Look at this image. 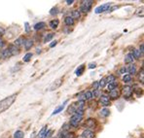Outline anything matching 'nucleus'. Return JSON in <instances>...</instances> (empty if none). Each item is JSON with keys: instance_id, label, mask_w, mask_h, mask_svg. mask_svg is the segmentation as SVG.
Here are the masks:
<instances>
[{"instance_id": "f257e3e1", "label": "nucleus", "mask_w": 144, "mask_h": 138, "mask_svg": "<svg viewBox=\"0 0 144 138\" xmlns=\"http://www.w3.org/2000/svg\"><path fill=\"white\" fill-rule=\"evenodd\" d=\"M16 98H17V94H12V95H9L4 99L0 100V113H3L4 111L8 110L13 105V103L16 101Z\"/></svg>"}, {"instance_id": "f03ea898", "label": "nucleus", "mask_w": 144, "mask_h": 138, "mask_svg": "<svg viewBox=\"0 0 144 138\" xmlns=\"http://www.w3.org/2000/svg\"><path fill=\"white\" fill-rule=\"evenodd\" d=\"M82 120H83V116H80V115L74 114V115H72V117L70 118L69 125L76 127V126H78L79 124L82 122Z\"/></svg>"}, {"instance_id": "7ed1b4c3", "label": "nucleus", "mask_w": 144, "mask_h": 138, "mask_svg": "<svg viewBox=\"0 0 144 138\" xmlns=\"http://www.w3.org/2000/svg\"><path fill=\"white\" fill-rule=\"evenodd\" d=\"M92 3H94V2L91 1V0L83 1V2H82V5H81V12H83V13H88V12H90L91 9H92Z\"/></svg>"}, {"instance_id": "20e7f679", "label": "nucleus", "mask_w": 144, "mask_h": 138, "mask_svg": "<svg viewBox=\"0 0 144 138\" xmlns=\"http://www.w3.org/2000/svg\"><path fill=\"white\" fill-rule=\"evenodd\" d=\"M62 82H63V81H62V78H58L57 80H55L52 84L50 85V87H49V90H50V91H53V90H56V89H57L58 88H61V85H62Z\"/></svg>"}, {"instance_id": "39448f33", "label": "nucleus", "mask_w": 144, "mask_h": 138, "mask_svg": "<svg viewBox=\"0 0 144 138\" xmlns=\"http://www.w3.org/2000/svg\"><path fill=\"white\" fill-rule=\"evenodd\" d=\"M132 93H133V89L131 86H125L122 89V94L125 98H130L132 95Z\"/></svg>"}, {"instance_id": "423d86ee", "label": "nucleus", "mask_w": 144, "mask_h": 138, "mask_svg": "<svg viewBox=\"0 0 144 138\" xmlns=\"http://www.w3.org/2000/svg\"><path fill=\"white\" fill-rule=\"evenodd\" d=\"M110 6H111V3H105V4L98 6L97 8H96L95 12H96V14H101L103 13V12H107L109 10Z\"/></svg>"}, {"instance_id": "0eeeda50", "label": "nucleus", "mask_w": 144, "mask_h": 138, "mask_svg": "<svg viewBox=\"0 0 144 138\" xmlns=\"http://www.w3.org/2000/svg\"><path fill=\"white\" fill-rule=\"evenodd\" d=\"M99 100H100V103L102 104V106L108 107V106H110V105H111L109 96H107V95H105V94L99 95Z\"/></svg>"}, {"instance_id": "6e6552de", "label": "nucleus", "mask_w": 144, "mask_h": 138, "mask_svg": "<svg viewBox=\"0 0 144 138\" xmlns=\"http://www.w3.org/2000/svg\"><path fill=\"white\" fill-rule=\"evenodd\" d=\"M120 95H121V93L117 88L109 91V98H111V99H118L120 97Z\"/></svg>"}, {"instance_id": "1a4fd4ad", "label": "nucleus", "mask_w": 144, "mask_h": 138, "mask_svg": "<svg viewBox=\"0 0 144 138\" xmlns=\"http://www.w3.org/2000/svg\"><path fill=\"white\" fill-rule=\"evenodd\" d=\"M81 136H82V138H95V133H94V131L90 130V129H86L82 132Z\"/></svg>"}, {"instance_id": "9d476101", "label": "nucleus", "mask_w": 144, "mask_h": 138, "mask_svg": "<svg viewBox=\"0 0 144 138\" xmlns=\"http://www.w3.org/2000/svg\"><path fill=\"white\" fill-rule=\"evenodd\" d=\"M23 44H24V39H23L22 37H20V38H18V39L15 40L13 45L14 46H16L18 49H20L22 46H23Z\"/></svg>"}, {"instance_id": "9b49d317", "label": "nucleus", "mask_w": 144, "mask_h": 138, "mask_svg": "<svg viewBox=\"0 0 144 138\" xmlns=\"http://www.w3.org/2000/svg\"><path fill=\"white\" fill-rule=\"evenodd\" d=\"M96 120H94V119H88L86 121V126L89 127V128H95L96 127Z\"/></svg>"}, {"instance_id": "f8f14e48", "label": "nucleus", "mask_w": 144, "mask_h": 138, "mask_svg": "<svg viewBox=\"0 0 144 138\" xmlns=\"http://www.w3.org/2000/svg\"><path fill=\"white\" fill-rule=\"evenodd\" d=\"M74 137V134L72 132H69V131H64L62 130V133H61L60 135V138H73Z\"/></svg>"}, {"instance_id": "ddd939ff", "label": "nucleus", "mask_w": 144, "mask_h": 138, "mask_svg": "<svg viewBox=\"0 0 144 138\" xmlns=\"http://www.w3.org/2000/svg\"><path fill=\"white\" fill-rule=\"evenodd\" d=\"M133 60H134V58H133V56H132V53H128L127 56L125 57V63H132L133 62Z\"/></svg>"}, {"instance_id": "4468645a", "label": "nucleus", "mask_w": 144, "mask_h": 138, "mask_svg": "<svg viewBox=\"0 0 144 138\" xmlns=\"http://www.w3.org/2000/svg\"><path fill=\"white\" fill-rule=\"evenodd\" d=\"M23 46H24L26 50H29L33 46V41L31 40V39H24V44H23Z\"/></svg>"}, {"instance_id": "2eb2a0df", "label": "nucleus", "mask_w": 144, "mask_h": 138, "mask_svg": "<svg viewBox=\"0 0 144 138\" xmlns=\"http://www.w3.org/2000/svg\"><path fill=\"white\" fill-rule=\"evenodd\" d=\"M1 57H2L3 58H9L10 57H12V53H11V52H10V50L7 48V49H5L4 51H2Z\"/></svg>"}, {"instance_id": "dca6fc26", "label": "nucleus", "mask_w": 144, "mask_h": 138, "mask_svg": "<svg viewBox=\"0 0 144 138\" xmlns=\"http://www.w3.org/2000/svg\"><path fill=\"white\" fill-rule=\"evenodd\" d=\"M58 24H60V21H58V20H53V21H51L50 23H49V25H50V27H51L52 29L57 28Z\"/></svg>"}, {"instance_id": "f3484780", "label": "nucleus", "mask_w": 144, "mask_h": 138, "mask_svg": "<svg viewBox=\"0 0 144 138\" xmlns=\"http://www.w3.org/2000/svg\"><path fill=\"white\" fill-rule=\"evenodd\" d=\"M8 49L10 50L12 56H15V54H18V53H19V49H18L16 46H14V45H10L8 47Z\"/></svg>"}, {"instance_id": "a211bd4d", "label": "nucleus", "mask_w": 144, "mask_h": 138, "mask_svg": "<svg viewBox=\"0 0 144 138\" xmlns=\"http://www.w3.org/2000/svg\"><path fill=\"white\" fill-rule=\"evenodd\" d=\"M127 71H129V75H134L136 73V66L134 64H132L131 66H129V68L127 69Z\"/></svg>"}, {"instance_id": "6ab92c4d", "label": "nucleus", "mask_w": 144, "mask_h": 138, "mask_svg": "<svg viewBox=\"0 0 144 138\" xmlns=\"http://www.w3.org/2000/svg\"><path fill=\"white\" fill-rule=\"evenodd\" d=\"M84 71H85V65L84 64H82V65H80V66L76 69V71H75V74L77 76H81L82 74L84 73Z\"/></svg>"}, {"instance_id": "aec40b11", "label": "nucleus", "mask_w": 144, "mask_h": 138, "mask_svg": "<svg viewBox=\"0 0 144 138\" xmlns=\"http://www.w3.org/2000/svg\"><path fill=\"white\" fill-rule=\"evenodd\" d=\"M64 22H65L66 25H68V26H72L73 24H74V20L71 18V17H66L64 19Z\"/></svg>"}, {"instance_id": "412c9836", "label": "nucleus", "mask_w": 144, "mask_h": 138, "mask_svg": "<svg viewBox=\"0 0 144 138\" xmlns=\"http://www.w3.org/2000/svg\"><path fill=\"white\" fill-rule=\"evenodd\" d=\"M45 26H46V23L43 22H37L34 25V29L35 30H41V29H43Z\"/></svg>"}, {"instance_id": "4be33fe9", "label": "nucleus", "mask_w": 144, "mask_h": 138, "mask_svg": "<svg viewBox=\"0 0 144 138\" xmlns=\"http://www.w3.org/2000/svg\"><path fill=\"white\" fill-rule=\"evenodd\" d=\"M76 110H77V107H76V104H72V105H70L69 108H68V110H67V112H68V114H71V115H74L75 112H76Z\"/></svg>"}, {"instance_id": "5701e85b", "label": "nucleus", "mask_w": 144, "mask_h": 138, "mask_svg": "<svg viewBox=\"0 0 144 138\" xmlns=\"http://www.w3.org/2000/svg\"><path fill=\"white\" fill-rule=\"evenodd\" d=\"M81 17V13H80V11L78 10H75L72 12V16H71V18L73 19V20H79Z\"/></svg>"}, {"instance_id": "b1692460", "label": "nucleus", "mask_w": 144, "mask_h": 138, "mask_svg": "<svg viewBox=\"0 0 144 138\" xmlns=\"http://www.w3.org/2000/svg\"><path fill=\"white\" fill-rule=\"evenodd\" d=\"M64 109V104H62V105H61V106H58L57 108V109H55L54 110V112L52 113V116H55V115H57V114H58V113H61L62 110Z\"/></svg>"}, {"instance_id": "393cba45", "label": "nucleus", "mask_w": 144, "mask_h": 138, "mask_svg": "<svg viewBox=\"0 0 144 138\" xmlns=\"http://www.w3.org/2000/svg\"><path fill=\"white\" fill-rule=\"evenodd\" d=\"M47 130H48V127H47V125H45L43 128L40 130V132L38 133V135H37V138H43Z\"/></svg>"}, {"instance_id": "a878e982", "label": "nucleus", "mask_w": 144, "mask_h": 138, "mask_svg": "<svg viewBox=\"0 0 144 138\" xmlns=\"http://www.w3.org/2000/svg\"><path fill=\"white\" fill-rule=\"evenodd\" d=\"M112 83H116V77L114 75H109L106 79V84H112Z\"/></svg>"}, {"instance_id": "bb28decb", "label": "nucleus", "mask_w": 144, "mask_h": 138, "mask_svg": "<svg viewBox=\"0 0 144 138\" xmlns=\"http://www.w3.org/2000/svg\"><path fill=\"white\" fill-rule=\"evenodd\" d=\"M109 115H110V111H109V109H107V108H103L100 111V116L106 118V117H108Z\"/></svg>"}, {"instance_id": "cd10ccee", "label": "nucleus", "mask_w": 144, "mask_h": 138, "mask_svg": "<svg viewBox=\"0 0 144 138\" xmlns=\"http://www.w3.org/2000/svg\"><path fill=\"white\" fill-rule=\"evenodd\" d=\"M24 137V133L22 132V130H17L14 133V138H23Z\"/></svg>"}, {"instance_id": "c85d7f7f", "label": "nucleus", "mask_w": 144, "mask_h": 138, "mask_svg": "<svg viewBox=\"0 0 144 138\" xmlns=\"http://www.w3.org/2000/svg\"><path fill=\"white\" fill-rule=\"evenodd\" d=\"M131 81H132V77L131 75H129V74H126L123 77V82L124 83H131Z\"/></svg>"}, {"instance_id": "c756f323", "label": "nucleus", "mask_w": 144, "mask_h": 138, "mask_svg": "<svg viewBox=\"0 0 144 138\" xmlns=\"http://www.w3.org/2000/svg\"><path fill=\"white\" fill-rule=\"evenodd\" d=\"M106 86V79L102 78L100 81H98V89H103Z\"/></svg>"}, {"instance_id": "7c9ffc66", "label": "nucleus", "mask_w": 144, "mask_h": 138, "mask_svg": "<svg viewBox=\"0 0 144 138\" xmlns=\"http://www.w3.org/2000/svg\"><path fill=\"white\" fill-rule=\"evenodd\" d=\"M92 98V91H86V93H84V99H85V101L86 100H90Z\"/></svg>"}, {"instance_id": "2f4dec72", "label": "nucleus", "mask_w": 144, "mask_h": 138, "mask_svg": "<svg viewBox=\"0 0 144 138\" xmlns=\"http://www.w3.org/2000/svg\"><path fill=\"white\" fill-rule=\"evenodd\" d=\"M53 37H54V33H49L47 35L44 37V43H47L49 41H51L53 39Z\"/></svg>"}, {"instance_id": "473e14b6", "label": "nucleus", "mask_w": 144, "mask_h": 138, "mask_svg": "<svg viewBox=\"0 0 144 138\" xmlns=\"http://www.w3.org/2000/svg\"><path fill=\"white\" fill-rule=\"evenodd\" d=\"M31 58H32V53H26V56L23 57V61H24V62H28L31 59Z\"/></svg>"}, {"instance_id": "72a5a7b5", "label": "nucleus", "mask_w": 144, "mask_h": 138, "mask_svg": "<svg viewBox=\"0 0 144 138\" xmlns=\"http://www.w3.org/2000/svg\"><path fill=\"white\" fill-rule=\"evenodd\" d=\"M132 56H133V58H139L140 56H141V53L138 50H133V53H132Z\"/></svg>"}, {"instance_id": "f704fd0d", "label": "nucleus", "mask_w": 144, "mask_h": 138, "mask_svg": "<svg viewBox=\"0 0 144 138\" xmlns=\"http://www.w3.org/2000/svg\"><path fill=\"white\" fill-rule=\"evenodd\" d=\"M92 98H96L99 96V89H94V91L92 93Z\"/></svg>"}, {"instance_id": "c9c22d12", "label": "nucleus", "mask_w": 144, "mask_h": 138, "mask_svg": "<svg viewBox=\"0 0 144 138\" xmlns=\"http://www.w3.org/2000/svg\"><path fill=\"white\" fill-rule=\"evenodd\" d=\"M53 132H54V130H53V129H49V130H47L43 138H50V136L53 134Z\"/></svg>"}, {"instance_id": "e433bc0d", "label": "nucleus", "mask_w": 144, "mask_h": 138, "mask_svg": "<svg viewBox=\"0 0 144 138\" xmlns=\"http://www.w3.org/2000/svg\"><path fill=\"white\" fill-rule=\"evenodd\" d=\"M117 87V83H112V84H108V90H112V89H116Z\"/></svg>"}, {"instance_id": "4c0bfd02", "label": "nucleus", "mask_w": 144, "mask_h": 138, "mask_svg": "<svg viewBox=\"0 0 144 138\" xmlns=\"http://www.w3.org/2000/svg\"><path fill=\"white\" fill-rule=\"evenodd\" d=\"M58 13V9H57V7H55V8H53V9H51V11H50V14L51 15H57V14Z\"/></svg>"}, {"instance_id": "58836bf2", "label": "nucleus", "mask_w": 144, "mask_h": 138, "mask_svg": "<svg viewBox=\"0 0 144 138\" xmlns=\"http://www.w3.org/2000/svg\"><path fill=\"white\" fill-rule=\"evenodd\" d=\"M126 72H127V68H126L125 66H123L122 68L119 70V74H122V75H123V74H125Z\"/></svg>"}, {"instance_id": "ea45409f", "label": "nucleus", "mask_w": 144, "mask_h": 138, "mask_svg": "<svg viewBox=\"0 0 144 138\" xmlns=\"http://www.w3.org/2000/svg\"><path fill=\"white\" fill-rule=\"evenodd\" d=\"M139 81L141 82V83H143V82H144V78H143V69H141V72H140Z\"/></svg>"}, {"instance_id": "a19ab883", "label": "nucleus", "mask_w": 144, "mask_h": 138, "mask_svg": "<svg viewBox=\"0 0 144 138\" xmlns=\"http://www.w3.org/2000/svg\"><path fill=\"white\" fill-rule=\"evenodd\" d=\"M24 25H26V32H27V33H28V32L30 31V26H29V23H28V22H26V23H24Z\"/></svg>"}, {"instance_id": "79ce46f5", "label": "nucleus", "mask_w": 144, "mask_h": 138, "mask_svg": "<svg viewBox=\"0 0 144 138\" xmlns=\"http://www.w3.org/2000/svg\"><path fill=\"white\" fill-rule=\"evenodd\" d=\"M96 62H92L89 64V68H90V69H94V68H96Z\"/></svg>"}, {"instance_id": "37998d69", "label": "nucleus", "mask_w": 144, "mask_h": 138, "mask_svg": "<svg viewBox=\"0 0 144 138\" xmlns=\"http://www.w3.org/2000/svg\"><path fill=\"white\" fill-rule=\"evenodd\" d=\"M92 88H94V89H98V82H95L92 84Z\"/></svg>"}, {"instance_id": "c03bdc74", "label": "nucleus", "mask_w": 144, "mask_h": 138, "mask_svg": "<svg viewBox=\"0 0 144 138\" xmlns=\"http://www.w3.org/2000/svg\"><path fill=\"white\" fill-rule=\"evenodd\" d=\"M119 8V6H113V7H112V8H109V10H108V11H107V12H113L114 10H117Z\"/></svg>"}, {"instance_id": "a18cd8bd", "label": "nucleus", "mask_w": 144, "mask_h": 138, "mask_svg": "<svg viewBox=\"0 0 144 138\" xmlns=\"http://www.w3.org/2000/svg\"><path fill=\"white\" fill-rule=\"evenodd\" d=\"M138 51L140 52V53H141V54H143V53H144V45L143 44L140 45V49L138 50Z\"/></svg>"}, {"instance_id": "49530a36", "label": "nucleus", "mask_w": 144, "mask_h": 138, "mask_svg": "<svg viewBox=\"0 0 144 138\" xmlns=\"http://www.w3.org/2000/svg\"><path fill=\"white\" fill-rule=\"evenodd\" d=\"M57 44V40L53 41L52 43L50 44V48H54V47H55V46H56Z\"/></svg>"}, {"instance_id": "de8ad7c7", "label": "nucleus", "mask_w": 144, "mask_h": 138, "mask_svg": "<svg viewBox=\"0 0 144 138\" xmlns=\"http://www.w3.org/2000/svg\"><path fill=\"white\" fill-rule=\"evenodd\" d=\"M4 45H5V42L2 40V39H0V50L4 47Z\"/></svg>"}, {"instance_id": "09e8293b", "label": "nucleus", "mask_w": 144, "mask_h": 138, "mask_svg": "<svg viewBox=\"0 0 144 138\" xmlns=\"http://www.w3.org/2000/svg\"><path fill=\"white\" fill-rule=\"evenodd\" d=\"M4 33H5V29L3 28V27L0 26V36H1V35H4Z\"/></svg>"}, {"instance_id": "8fccbe9b", "label": "nucleus", "mask_w": 144, "mask_h": 138, "mask_svg": "<svg viewBox=\"0 0 144 138\" xmlns=\"http://www.w3.org/2000/svg\"><path fill=\"white\" fill-rule=\"evenodd\" d=\"M66 3H67L68 5H71L72 3H74V0H67V1H66Z\"/></svg>"}]
</instances>
